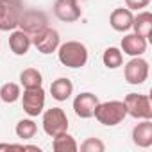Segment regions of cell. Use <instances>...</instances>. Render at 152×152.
I'll use <instances>...</instances> for the list:
<instances>
[{
    "label": "cell",
    "instance_id": "cell-1",
    "mask_svg": "<svg viewBox=\"0 0 152 152\" xmlns=\"http://www.w3.org/2000/svg\"><path fill=\"white\" fill-rule=\"evenodd\" d=\"M57 57L68 68H83L88 63V48L81 41H66L59 45Z\"/></svg>",
    "mask_w": 152,
    "mask_h": 152
},
{
    "label": "cell",
    "instance_id": "cell-2",
    "mask_svg": "<svg viewBox=\"0 0 152 152\" xmlns=\"http://www.w3.org/2000/svg\"><path fill=\"white\" fill-rule=\"evenodd\" d=\"M99 124L106 125V127H115L118 124L124 122V118L127 116V109L124 100H107V102H99L95 115Z\"/></svg>",
    "mask_w": 152,
    "mask_h": 152
},
{
    "label": "cell",
    "instance_id": "cell-3",
    "mask_svg": "<svg viewBox=\"0 0 152 152\" xmlns=\"http://www.w3.org/2000/svg\"><path fill=\"white\" fill-rule=\"evenodd\" d=\"M22 13H23L22 0H0V31L18 29Z\"/></svg>",
    "mask_w": 152,
    "mask_h": 152
},
{
    "label": "cell",
    "instance_id": "cell-4",
    "mask_svg": "<svg viewBox=\"0 0 152 152\" xmlns=\"http://www.w3.org/2000/svg\"><path fill=\"white\" fill-rule=\"evenodd\" d=\"M127 115L136 118V120H150L152 118V104L148 95H141V93H129L124 99Z\"/></svg>",
    "mask_w": 152,
    "mask_h": 152
},
{
    "label": "cell",
    "instance_id": "cell-5",
    "mask_svg": "<svg viewBox=\"0 0 152 152\" xmlns=\"http://www.w3.org/2000/svg\"><path fill=\"white\" fill-rule=\"evenodd\" d=\"M43 131L48 136H57L68 131V116L61 107H50L43 113Z\"/></svg>",
    "mask_w": 152,
    "mask_h": 152
},
{
    "label": "cell",
    "instance_id": "cell-6",
    "mask_svg": "<svg viewBox=\"0 0 152 152\" xmlns=\"http://www.w3.org/2000/svg\"><path fill=\"white\" fill-rule=\"evenodd\" d=\"M48 27V18L43 11L38 9H23L20 22H18V29L27 32L29 36H34L36 32H39L41 29Z\"/></svg>",
    "mask_w": 152,
    "mask_h": 152
},
{
    "label": "cell",
    "instance_id": "cell-7",
    "mask_svg": "<svg viewBox=\"0 0 152 152\" xmlns=\"http://www.w3.org/2000/svg\"><path fill=\"white\" fill-rule=\"evenodd\" d=\"M32 38V45L38 48V52L41 54H52V52H57L59 45H61V38H59V32L56 29H50V27H45L41 29L39 32H36Z\"/></svg>",
    "mask_w": 152,
    "mask_h": 152
},
{
    "label": "cell",
    "instance_id": "cell-8",
    "mask_svg": "<svg viewBox=\"0 0 152 152\" xmlns=\"http://www.w3.org/2000/svg\"><path fill=\"white\" fill-rule=\"evenodd\" d=\"M22 97V107L29 116H38L45 107V90L39 88H25Z\"/></svg>",
    "mask_w": 152,
    "mask_h": 152
},
{
    "label": "cell",
    "instance_id": "cell-9",
    "mask_svg": "<svg viewBox=\"0 0 152 152\" xmlns=\"http://www.w3.org/2000/svg\"><path fill=\"white\" fill-rule=\"evenodd\" d=\"M124 75H125V81L132 86L143 84L148 77V61H145L141 56L132 57L125 68H124Z\"/></svg>",
    "mask_w": 152,
    "mask_h": 152
},
{
    "label": "cell",
    "instance_id": "cell-10",
    "mask_svg": "<svg viewBox=\"0 0 152 152\" xmlns=\"http://www.w3.org/2000/svg\"><path fill=\"white\" fill-rule=\"evenodd\" d=\"M54 15L57 20H61L64 23H73L81 18L83 11H81V6L77 0H56Z\"/></svg>",
    "mask_w": 152,
    "mask_h": 152
},
{
    "label": "cell",
    "instance_id": "cell-11",
    "mask_svg": "<svg viewBox=\"0 0 152 152\" xmlns=\"http://www.w3.org/2000/svg\"><path fill=\"white\" fill-rule=\"evenodd\" d=\"M99 102L100 100L95 93H90V91L79 93L73 99V111L79 118H91L95 115V109H97Z\"/></svg>",
    "mask_w": 152,
    "mask_h": 152
},
{
    "label": "cell",
    "instance_id": "cell-12",
    "mask_svg": "<svg viewBox=\"0 0 152 152\" xmlns=\"http://www.w3.org/2000/svg\"><path fill=\"white\" fill-rule=\"evenodd\" d=\"M147 45L148 41L141 36H138L136 32L132 34H127L122 38V52L131 56V57H138V56H143L145 50H147Z\"/></svg>",
    "mask_w": 152,
    "mask_h": 152
},
{
    "label": "cell",
    "instance_id": "cell-13",
    "mask_svg": "<svg viewBox=\"0 0 152 152\" xmlns=\"http://www.w3.org/2000/svg\"><path fill=\"white\" fill-rule=\"evenodd\" d=\"M132 18H134V15H132L131 9H127V7H118V9H115V11L111 13V16H109V25H111L116 32H127V31H131V27H132Z\"/></svg>",
    "mask_w": 152,
    "mask_h": 152
},
{
    "label": "cell",
    "instance_id": "cell-14",
    "mask_svg": "<svg viewBox=\"0 0 152 152\" xmlns=\"http://www.w3.org/2000/svg\"><path fill=\"white\" fill-rule=\"evenodd\" d=\"M132 143L140 148H148L152 145V122L141 120L132 129Z\"/></svg>",
    "mask_w": 152,
    "mask_h": 152
},
{
    "label": "cell",
    "instance_id": "cell-15",
    "mask_svg": "<svg viewBox=\"0 0 152 152\" xmlns=\"http://www.w3.org/2000/svg\"><path fill=\"white\" fill-rule=\"evenodd\" d=\"M31 45H32V38L27 32H23L20 29L11 31V34H9V48L13 50L15 56H25L29 52Z\"/></svg>",
    "mask_w": 152,
    "mask_h": 152
},
{
    "label": "cell",
    "instance_id": "cell-16",
    "mask_svg": "<svg viewBox=\"0 0 152 152\" xmlns=\"http://www.w3.org/2000/svg\"><path fill=\"white\" fill-rule=\"evenodd\" d=\"M50 93H52V99H56L57 102H64L73 93V83L68 77H59L50 84Z\"/></svg>",
    "mask_w": 152,
    "mask_h": 152
},
{
    "label": "cell",
    "instance_id": "cell-17",
    "mask_svg": "<svg viewBox=\"0 0 152 152\" xmlns=\"http://www.w3.org/2000/svg\"><path fill=\"white\" fill-rule=\"evenodd\" d=\"M138 36L145 38L148 41L150 32H152V15L148 11H141L132 18V27H131Z\"/></svg>",
    "mask_w": 152,
    "mask_h": 152
},
{
    "label": "cell",
    "instance_id": "cell-18",
    "mask_svg": "<svg viewBox=\"0 0 152 152\" xmlns=\"http://www.w3.org/2000/svg\"><path fill=\"white\" fill-rule=\"evenodd\" d=\"M52 148L56 152H75V150H79V145L72 134H68V131H64V132L54 136Z\"/></svg>",
    "mask_w": 152,
    "mask_h": 152
},
{
    "label": "cell",
    "instance_id": "cell-19",
    "mask_svg": "<svg viewBox=\"0 0 152 152\" xmlns=\"http://www.w3.org/2000/svg\"><path fill=\"white\" fill-rule=\"evenodd\" d=\"M20 83L23 88H39L43 84V75L38 68H25L20 73Z\"/></svg>",
    "mask_w": 152,
    "mask_h": 152
},
{
    "label": "cell",
    "instance_id": "cell-20",
    "mask_svg": "<svg viewBox=\"0 0 152 152\" xmlns=\"http://www.w3.org/2000/svg\"><path fill=\"white\" fill-rule=\"evenodd\" d=\"M102 63L104 66H107L109 70H115V68H120L122 63H124V54L120 48L116 47H109L104 50V56H102Z\"/></svg>",
    "mask_w": 152,
    "mask_h": 152
},
{
    "label": "cell",
    "instance_id": "cell-21",
    "mask_svg": "<svg viewBox=\"0 0 152 152\" xmlns=\"http://www.w3.org/2000/svg\"><path fill=\"white\" fill-rule=\"evenodd\" d=\"M15 132H16V136L22 138V140H31V138L36 136V132H38V125H36L34 120H31V118H23V120H20V122L16 124Z\"/></svg>",
    "mask_w": 152,
    "mask_h": 152
},
{
    "label": "cell",
    "instance_id": "cell-22",
    "mask_svg": "<svg viewBox=\"0 0 152 152\" xmlns=\"http://www.w3.org/2000/svg\"><path fill=\"white\" fill-rule=\"evenodd\" d=\"M20 95H22L20 86L15 83H6L0 88V100H4L6 104H15L20 99Z\"/></svg>",
    "mask_w": 152,
    "mask_h": 152
},
{
    "label": "cell",
    "instance_id": "cell-23",
    "mask_svg": "<svg viewBox=\"0 0 152 152\" xmlns=\"http://www.w3.org/2000/svg\"><path fill=\"white\" fill-rule=\"evenodd\" d=\"M81 150L83 152H104L106 150V145L99 138H88V140H84L81 143Z\"/></svg>",
    "mask_w": 152,
    "mask_h": 152
},
{
    "label": "cell",
    "instance_id": "cell-24",
    "mask_svg": "<svg viewBox=\"0 0 152 152\" xmlns=\"http://www.w3.org/2000/svg\"><path fill=\"white\" fill-rule=\"evenodd\" d=\"M148 4H150V0H125V6H127V9H131V11L145 9Z\"/></svg>",
    "mask_w": 152,
    "mask_h": 152
}]
</instances>
